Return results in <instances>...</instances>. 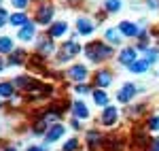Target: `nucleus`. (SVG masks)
<instances>
[{
	"mask_svg": "<svg viewBox=\"0 0 159 151\" xmlns=\"http://www.w3.org/2000/svg\"><path fill=\"white\" fill-rule=\"evenodd\" d=\"M106 11L108 13H117L119 9H121V0H106Z\"/></svg>",
	"mask_w": 159,
	"mask_h": 151,
	"instance_id": "19",
	"label": "nucleus"
},
{
	"mask_svg": "<svg viewBox=\"0 0 159 151\" xmlns=\"http://www.w3.org/2000/svg\"><path fill=\"white\" fill-rule=\"evenodd\" d=\"M0 70H2V60H0Z\"/></svg>",
	"mask_w": 159,
	"mask_h": 151,
	"instance_id": "34",
	"label": "nucleus"
},
{
	"mask_svg": "<svg viewBox=\"0 0 159 151\" xmlns=\"http://www.w3.org/2000/svg\"><path fill=\"white\" fill-rule=\"evenodd\" d=\"M148 147H151V151H159V140H155V143L148 145Z\"/></svg>",
	"mask_w": 159,
	"mask_h": 151,
	"instance_id": "32",
	"label": "nucleus"
},
{
	"mask_svg": "<svg viewBox=\"0 0 159 151\" xmlns=\"http://www.w3.org/2000/svg\"><path fill=\"white\" fill-rule=\"evenodd\" d=\"M76 92H79V94H87V92H89V87H87V85H79V87H76Z\"/></svg>",
	"mask_w": 159,
	"mask_h": 151,
	"instance_id": "31",
	"label": "nucleus"
},
{
	"mask_svg": "<svg viewBox=\"0 0 159 151\" xmlns=\"http://www.w3.org/2000/svg\"><path fill=\"white\" fill-rule=\"evenodd\" d=\"M87 143H89V147H96L100 143V134L98 132H89V134H87Z\"/></svg>",
	"mask_w": 159,
	"mask_h": 151,
	"instance_id": "22",
	"label": "nucleus"
},
{
	"mask_svg": "<svg viewBox=\"0 0 159 151\" xmlns=\"http://www.w3.org/2000/svg\"><path fill=\"white\" fill-rule=\"evenodd\" d=\"M0 51H2V53H7V51H13V40H11V38H7V36L0 38Z\"/></svg>",
	"mask_w": 159,
	"mask_h": 151,
	"instance_id": "20",
	"label": "nucleus"
},
{
	"mask_svg": "<svg viewBox=\"0 0 159 151\" xmlns=\"http://www.w3.org/2000/svg\"><path fill=\"white\" fill-rule=\"evenodd\" d=\"M148 130H159V115L148 119Z\"/></svg>",
	"mask_w": 159,
	"mask_h": 151,
	"instance_id": "27",
	"label": "nucleus"
},
{
	"mask_svg": "<svg viewBox=\"0 0 159 151\" xmlns=\"http://www.w3.org/2000/svg\"><path fill=\"white\" fill-rule=\"evenodd\" d=\"M119 30H121L123 36H138L140 34V28L136 24H132V21H121L119 24Z\"/></svg>",
	"mask_w": 159,
	"mask_h": 151,
	"instance_id": "6",
	"label": "nucleus"
},
{
	"mask_svg": "<svg viewBox=\"0 0 159 151\" xmlns=\"http://www.w3.org/2000/svg\"><path fill=\"white\" fill-rule=\"evenodd\" d=\"M85 53H87V58H89L91 62H102V60H106V58L112 55V49L106 47L104 43H91L85 49Z\"/></svg>",
	"mask_w": 159,
	"mask_h": 151,
	"instance_id": "1",
	"label": "nucleus"
},
{
	"mask_svg": "<svg viewBox=\"0 0 159 151\" xmlns=\"http://www.w3.org/2000/svg\"><path fill=\"white\" fill-rule=\"evenodd\" d=\"M9 62H11V66H13V64H21V62H24V51H15Z\"/></svg>",
	"mask_w": 159,
	"mask_h": 151,
	"instance_id": "24",
	"label": "nucleus"
},
{
	"mask_svg": "<svg viewBox=\"0 0 159 151\" xmlns=\"http://www.w3.org/2000/svg\"><path fill=\"white\" fill-rule=\"evenodd\" d=\"M93 102H96L98 106H108V94H106L104 89H96V92H93Z\"/></svg>",
	"mask_w": 159,
	"mask_h": 151,
	"instance_id": "12",
	"label": "nucleus"
},
{
	"mask_svg": "<svg viewBox=\"0 0 159 151\" xmlns=\"http://www.w3.org/2000/svg\"><path fill=\"white\" fill-rule=\"evenodd\" d=\"M28 151H43V149H40V147H30Z\"/></svg>",
	"mask_w": 159,
	"mask_h": 151,
	"instance_id": "33",
	"label": "nucleus"
},
{
	"mask_svg": "<svg viewBox=\"0 0 159 151\" xmlns=\"http://www.w3.org/2000/svg\"><path fill=\"white\" fill-rule=\"evenodd\" d=\"M117 117H119V113L115 106H104V111H102V124L104 126H112L117 121Z\"/></svg>",
	"mask_w": 159,
	"mask_h": 151,
	"instance_id": "5",
	"label": "nucleus"
},
{
	"mask_svg": "<svg viewBox=\"0 0 159 151\" xmlns=\"http://www.w3.org/2000/svg\"><path fill=\"white\" fill-rule=\"evenodd\" d=\"M11 2L15 9H25V4H28V0H11Z\"/></svg>",
	"mask_w": 159,
	"mask_h": 151,
	"instance_id": "28",
	"label": "nucleus"
},
{
	"mask_svg": "<svg viewBox=\"0 0 159 151\" xmlns=\"http://www.w3.org/2000/svg\"><path fill=\"white\" fill-rule=\"evenodd\" d=\"M96 83H98V87H106V85H110L112 83V77H110V73H98V77H96Z\"/></svg>",
	"mask_w": 159,
	"mask_h": 151,
	"instance_id": "14",
	"label": "nucleus"
},
{
	"mask_svg": "<svg viewBox=\"0 0 159 151\" xmlns=\"http://www.w3.org/2000/svg\"><path fill=\"white\" fill-rule=\"evenodd\" d=\"M68 32V24L66 21H57V24H53L51 26V30H49V34L53 38H57V36H64Z\"/></svg>",
	"mask_w": 159,
	"mask_h": 151,
	"instance_id": "10",
	"label": "nucleus"
},
{
	"mask_svg": "<svg viewBox=\"0 0 159 151\" xmlns=\"http://www.w3.org/2000/svg\"><path fill=\"white\" fill-rule=\"evenodd\" d=\"M127 68H129L132 73H144V70L148 68V64H147V60H136V62L129 64Z\"/></svg>",
	"mask_w": 159,
	"mask_h": 151,
	"instance_id": "17",
	"label": "nucleus"
},
{
	"mask_svg": "<svg viewBox=\"0 0 159 151\" xmlns=\"http://www.w3.org/2000/svg\"><path fill=\"white\" fill-rule=\"evenodd\" d=\"M11 24L13 26H25V24H28V19H25L24 13H15V15H11Z\"/></svg>",
	"mask_w": 159,
	"mask_h": 151,
	"instance_id": "18",
	"label": "nucleus"
},
{
	"mask_svg": "<svg viewBox=\"0 0 159 151\" xmlns=\"http://www.w3.org/2000/svg\"><path fill=\"white\" fill-rule=\"evenodd\" d=\"M72 109H74V115H76V117H81V119H87V117H89V111H87V106L83 102H74Z\"/></svg>",
	"mask_w": 159,
	"mask_h": 151,
	"instance_id": "16",
	"label": "nucleus"
},
{
	"mask_svg": "<svg viewBox=\"0 0 159 151\" xmlns=\"http://www.w3.org/2000/svg\"><path fill=\"white\" fill-rule=\"evenodd\" d=\"M68 77H70L72 81H85L87 79V68L81 66V64H79V66H72V68L68 70Z\"/></svg>",
	"mask_w": 159,
	"mask_h": 151,
	"instance_id": "7",
	"label": "nucleus"
},
{
	"mask_svg": "<svg viewBox=\"0 0 159 151\" xmlns=\"http://www.w3.org/2000/svg\"><path fill=\"white\" fill-rule=\"evenodd\" d=\"M76 147H79V140H68V143H66V145H64V151H74L76 149Z\"/></svg>",
	"mask_w": 159,
	"mask_h": 151,
	"instance_id": "26",
	"label": "nucleus"
},
{
	"mask_svg": "<svg viewBox=\"0 0 159 151\" xmlns=\"http://www.w3.org/2000/svg\"><path fill=\"white\" fill-rule=\"evenodd\" d=\"M64 130H66L64 126H53V128L49 130V132H47L45 140H47V143H53V140H57V139L61 136V134H64Z\"/></svg>",
	"mask_w": 159,
	"mask_h": 151,
	"instance_id": "11",
	"label": "nucleus"
},
{
	"mask_svg": "<svg viewBox=\"0 0 159 151\" xmlns=\"http://www.w3.org/2000/svg\"><path fill=\"white\" fill-rule=\"evenodd\" d=\"M0 96H13V83H0Z\"/></svg>",
	"mask_w": 159,
	"mask_h": 151,
	"instance_id": "21",
	"label": "nucleus"
},
{
	"mask_svg": "<svg viewBox=\"0 0 159 151\" xmlns=\"http://www.w3.org/2000/svg\"><path fill=\"white\" fill-rule=\"evenodd\" d=\"M4 21H7V11L0 9V26H4Z\"/></svg>",
	"mask_w": 159,
	"mask_h": 151,
	"instance_id": "30",
	"label": "nucleus"
},
{
	"mask_svg": "<svg viewBox=\"0 0 159 151\" xmlns=\"http://www.w3.org/2000/svg\"><path fill=\"white\" fill-rule=\"evenodd\" d=\"M144 60H147V64H148V66H151V64H155V62H157V49H151V51H147Z\"/></svg>",
	"mask_w": 159,
	"mask_h": 151,
	"instance_id": "23",
	"label": "nucleus"
},
{
	"mask_svg": "<svg viewBox=\"0 0 159 151\" xmlns=\"http://www.w3.org/2000/svg\"><path fill=\"white\" fill-rule=\"evenodd\" d=\"M19 38H21V40H32V38H34V26L25 24L24 28H21V32H19Z\"/></svg>",
	"mask_w": 159,
	"mask_h": 151,
	"instance_id": "15",
	"label": "nucleus"
},
{
	"mask_svg": "<svg viewBox=\"0 0 159 151\" xmlns=\"http://www.w3.org/2000/svg\"><path fill=\"white\" fill-rule=\"evenodd\" d=\"M121 30H115V28H110V30H106V40L108 43H112V45H119L121 43Z\"/></svg>",
	"mask_w": 159,
	"mask_h": 151,
	"instance_id": "13",
	"label": "nucleus"
},
{
	"mask_svg": "<svg viewBox=\"0 0 159 151\" xmlns=\"http://www.w3.org/2000/svg\"><path fill=\"white\" fill-rule=\"evenodd\" d=\"M134 96H136V85L134 83H125L121 87V92L117 94V100L119 102H129Z\"/></svg>",
	"mask_w": 159,
	"mask_h": 151,
	"instance_id": "3",
	"label": "nucleus"
},
{
	"mask_svg": "<svg viewBox=\"0 0 159 151\" xmlns=\"http://www.w3.org/2000/svg\"><path fill=\"white\" fill-rule=\"evenodd\" d=\"M119 62L123 64V66H129V64L136 62V49H132V47H127V49L121 51V55H119Z\"/></svg>",
	"mask_w": 159,
	"mask_h": 151,
	"instance_id": "8",
	"label": "nucleus"
},
{
	"mask_svg": "<svg viewBox=\"0 0 159 151\" xmlns=\"http://www.w3.org/2000/svg\"><path fill=\"white\" fill-rule=\"evenodd\" d=\"M51 17H53V9H51V7H40V9H38V15H36L38 24H43V26L49 24Z\"/></svg>",
	"mask_w": 159,
	"mask_h": 151,
	"instance_id": "9",
	"label": "nucleus"
},
{
	"mask_svg": "<svg viewBox=\"0 0 159 151\" xmlns=\"http://www.w3.org/2000/svg\"><path fill=\"white\" fill-rule=\"evenodd\" d=\"M38 49H40V53H51V51H53V43H49V40H43Z\"/></svg>",
	"mask_w": 159,
	"mask_h": 151,
	"instance_id": "25",
	"label": "nucleus"
},
{
	"mask_svg": "<svg viewBox=\"0 0 159 151\" xmlns=\"http://www.w3.org/2000/svg\"><path fill=\"white\" fill-rule=\"evenodd\" d=\"M81 51V45L79 43H74V40H68V43H64V47H61V51H60V60H70L72 55H76Z\"/></svg>",
	"mask_w": 159,
	"mask_h": 151,
	"instance_id": "2",
	"label": "nucleus"
},
{
	"mask_svg": "<svg viewBox=\"0 0 159 151\" xmlns=\"http://www.w3.org/2000/svg\"><path fill=\"white\" fill-rule=\"evenodd\" d=\"M76 30H79V34H83V36H89V34H93V24L87 19V17H79V21H76Z\"/></svg>",
	"mask_w": 159,
	"mask_h": 151,
	"instance_id": "4",
	"label": "nucleus"
},
{
	"mask_svg": "<svg viewBox=\"0 0 159 151\" xmlns=\"http://www.w3.org/2000/svg\"><path fill=\"white\" fill-rule=\"evenodd\" d=\"M147 4H148V9H153V11L159 9V0H147Z\"/></svg>",
	"mask_w": 159,
	"mask_h": 151,
	"instance_id": "29",
	"label": "nucleus"
}]
</instances>
